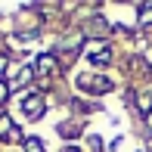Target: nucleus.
Listing matches in <instances>:
<instances>
[{
    "label": "nucleus",
    "mask_w": 152,
    "mask_h": 152,
    "mask_svg": "<svg viewBox=\"0 0 152 152\" xmlns=\"http://www.w3.org/2000/svg\"><path fill=\"white\" fill-rule=\"evenodd\" d=\"M109 59H112V53H109V50H106V47H102V50H99V53H96V50L90 53V62H93V65H106V62H109Z\"/></svg>",
    "instance_id": "obj_3"
},
{
    "label": "nucleus",
    "mask_w": 152,
    "mask_h": 152,
    "mask_svg": "<svg viewBox=\"0 0 152 152\" xmlns=\"http://www.w3.org/2000/svg\"><path fill=\"white\" fill-rule=\"evenodd\" d=\"M53 62H56L53 56H40V59H37V72H50V68H53Z\"/></svg>",
    "instance_id": "obj_4"
},
{
    "label": "nucleus",
    "mask_w": 152,
    "mask_h": 152,
    "mask_svg": "<svg viewBox=\"0 0 152 152\" xmlns=\"http://www.w3.org/2000/svg\"><path fill=\"white\" fill-rule=\"evenodd\" d=\"M25 112H28V118H37L44 112V96H28L25 99Z\"/></svg>",
    "instance_id": "obj_2"
},
{
    "label": "nucleus",
    "mask_w": 152,
    "mask_h": 152,
    "mask_svg": "<svg viewBox=\"0 0 152 152\" xmlns=\"http://www.w3.org/2000/svg\"><path fill=\"white\" fill-rule=\"evenodd\" d=\"M6 96H10V87H6L3 81H0V102H6Z\"/></svg>",
    "instance_id": "obj_7"
},
{
    "label": "nucleus",
    "mask_w": 152,
    "mask_h": 152,
    "mask_svg": "<svg viewBox=\"0 0 152 152\" xmlns=\"http://www.w3.org/2000/svg\"><path fill=\"white\" fill-rule=\"evenodd\" d=\"M6 72V56H0V75Z\"/></svg>",
    "instance_id": "obj_8"
},
{
    "label": "nucleus",
    "mask_w": 152,
    "mask_h": 152,
    "mask_svg": "<svg viewBox=\"0 0 152 152\" xmlns=\"http://www.w3.org/2000/svg\"><path fill=\"white\" fill-rule=\"evenodd\" d=\"M78 84H81V87H93L90 93H109V90H112V84H109L106 78H93V75H84Z\"/></svg>",
    "instance_id": "obj_1"
},
{
    "label": "nucleus",
    "mask_w": 152,
    "mask_h": 152,
    "mask_svg": "<svg viewBox=\"0 0 152 152\" xmlns=\"http://www.w3.org/2000/svg\"><path fill=\"white\" fill-rule=\"evenodd\" d=\"M149 130H152V112H149Z\"/></svg>",
    "instance_id": "obj_9"
},
{
    "label": "nucleus",
    "mask_w": 152,
    "mask_h": 152,
    "mask_svg": "<svg viewBox=\"0 0 152 152\" xmlns=\"http://www.w3.org/2000/svg\"><path fill=\"white\" fill-rule=\"evenodd\" d=\"M10 130H12V124H10V118H0V134H6V137H10Z\"/></svg>",
    "instance_id": "obj_6"
},
{
    "label": "nucleus",
    "mask_w": 152,
    "mask_h": 152,
    "mask_svg": "<svg viewBox=\"0 0 152 152\" xmlns=\"http://www.w3.org/2000/svg\"><path fill=\"white\" fill-rule=\"evenodd\" d=\"M68 152H78V149H68Z\"/></svg>",
    "instance_id": "obj_10"
},
{
    "label": "nucleus",
    "mask_w": 152,
    "mask_h": 152,
    "mask_svg": "<svg viewBox=\"0 0 152 152\" xmlns=\"http://www.w3.org/2000/svg\"><path fill=\"white\" fill-rule=\"evenodd\" d=\"M25 152H44V143H40L37 137H31V140L25 143Z\"/></svg>",
    "instance_id": "obj_5"
}]
</instances>
